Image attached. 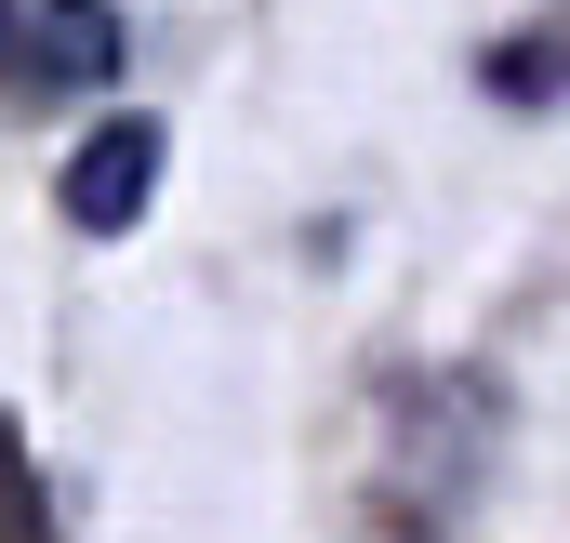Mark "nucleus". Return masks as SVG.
I'll return each mask as SVG.
<instances>
[{
  "label": "nucleus",
  "mask_w": 570,
  "mask_h": 543,
  "mask_svg": "<svg viewBox=\"0 0 570 543\" xmlns=\"http://www.w3.org/2000/svg\"><path fill=\"white\" fill-rule=\"evenodd\" d=\"M107 67H120V13L107 0H0V80L94 93Z\"/></svg>",
  "instance_id": "nucleus-1"
},
{
  "label": "nucleus",
  "mask_w": 570,
  "mask_h": 543,
  "mask_svg": "<svg viewBox=\"0 0 570 543\" xmlns=\"http://www.w3.org/2000/svg\"><path fill=\"white\" fill-rule=\"evenodd\" d=\"M53 199H67V226H80V239L146 226V199H159V120H94V134L67 146Z\"/></svg>",
  "instance_id": "nucleus-2"
}]
</instances>
